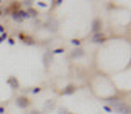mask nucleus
<instances>
[{
	"label": "nucleus",
	"instance_id": "1",
	"mask_svg": "<svg viewBox=\"0 0 131 114\" xmlns=\"http://www.w3.org/2000/svg\"><path fill=\"white\" fill-rule=\"evenodd\" d=\"M108 102H110V104L113 105V108H116L119 113H122V114H128V113H130L128 105H125L124 102H121V100H117V99H110Z\"/></svg>",
	"mask_w": 131,
	"mask_h": 114
},
{
	"label": "nucleus",
	"instance_id": "2",
	"mask_svg": "<svg viewBox=\"0 0 131 114\" xmlns=\"http://www.w3.org/2000/svg\"><path fill=\"white\" fill-rule=\"evenodd\" d=\"M26 17H28V12H25V11H17V12H14V14H12V18H14L15 21H18V23H20V21H23Z\"/></svg>",
	"mask_w": 131,
	"mask_h": 114
},
{
	"label": "nucleus",
	"instance_id": "3",
	"mask_svg": "<svg viewBox=\"0 0 131 114\" xmlns=\"http://www.w3.org/2000/svg\"><path fill=\"white\" fill-rule=\"evenodd\" d=\"M15 104H17L20 108H28V107H29V99L21 96V97H18V99L15 100Z\"/></svg>",
	"mask_w": 131,
	"mask_h": 114
},
{
	"label": "nucleus",
	"instance_id": "4",
	"mask_svg": "<svg viewBox=\"0 0 131 114\" xmlns=\"http://www.w3.org/2000/svg\"><path fill=\"white\" fill-rule=\"evenodd\" d=\"M101 24H102V23H101L99 18H96V20L93 21V32H95V34H98L99 31H101Z\"/></svg>",
	"mask_w": 131,
	"mask_h": 114
},
{
	"label": "nucleus",
	"instance_id": "5",
	"mask_svg": "<svg viewBox=\"0 0 131 114\" xmlns=\"http://www.w3.org/2000/svg\"><path fill=\"white\" fill-rule=\"evenodd\" d=\"M92 41H93V43H104V41H105V38H104L102 34H95Z\"/></svg>",
	"mask_w": 131,
	"mask_h": 114
},
{
	"label": "nucleus",
	"instance_id": "6",
	"mask_svg": "<svg viewBox=\"0 0 131 114\" xmlns=\"http://www.w3.org/2000/svg\"><path fill=\"white\" fill-rule=\"evenodd\" d=\"M8 82H9V85H11L12 88H15V90L18 88V81H17L15 78H9V81H8Z\"/></svg>",
	"mask_w": 131,
	"mask_h": 114
},
{
	"label": "nucleus",
	"instance_id": "7",
	"mask_svg": "<svg viewBox=\"0 0 131 114\" xmlns=\"http://www.w3.org/2000/svg\"><path fill=\"white\" fill-rule=\"evenodd\" d=\"M75 90H76V88H75V85H69V87L66 88L64 91H63V94H72Z\"/></svg>",
	"mask_w": 131,
	"mask_h": 114
},
{
	"label": "nucleus",
	"instance_id": "8",
	"mask_svg": "<svg viewBox=\"0 0 131 114\" xmlns=\"http://www.w3.org/2000/svg\"><path fill=\"white\" fill-rule=\"evenodd\" d=\"M21 38H23V41H25V43H28V44H34V43H35L31 37H23V35H21Z\"/></svg>",
	"mask_w": 131,
	"mask_h": 114
},
{
	"label": "nucleus",
	"instance_id": "9",
	"mask_svg": "<svg viewBox=\"0 0 131 114\" xmlns=\"http://www.w3.org/2000/svg\"><path fill=\"white\" fill-rule=\"evenodd\" d=\"M72 56H73V58H79V56H82V50H76L75 53H72Z\"/></svg>",
	"mask_w": 131,
	"mask_h": 114
},
{
	"label": "nucleus",
	"instance_id": "10",
	"mask_svg": "<svg viewBox=\"0 0 131 114\" xmlns=\"http://www.w3.org/2000/svg\"><path fill=\"white\" fill-rule=\"evenodd\" d=\"M5 38H6V35H5V34H3V37H0V43H2V41H3V40H5Z\"/></svg>",
	"mask_w": 131,
	"mask_h": 114
},
{
	"label": "nucleus",
	"instance_id": "11",
	"mask_svg": "<svg viewBox=\"0 0 131 114\" xmlns=\"http://www.w3.org/2000/svg\"><path fill=\"white\" fill-rule=\"evenodd\" d=\"M32 114H41V113H38V111H32Z\"/></svg>",
	"mask_w": 131,
	"mask_h": 114
}]
</instances>
